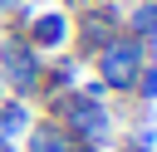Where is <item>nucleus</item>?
Returning <instances> with one entry per match:
<instances>
[{"mask_svg":"<svg viewBox=\"0 0 157 152\" xmlns=\"http://www.w3.org/2000/svg\"><path fill=\"white\" fill-rule=\"evenodd\" d=\"M132 93H137L142 103H157V64H152V59H147V69L137 74V88H132Z\"/></svg>","mask_w":157,"mask_h":152,"instance_id":"obj_8","label":"nucleus"},{"mask_svg":"<svg viewBox=\"0 0 157 152\" xmlns=\"http://www.w3.org/2000/svg\"><path fill=\"white\" fill-rule=\"evenodd\" d=\"M29 123H34V108H29V98H0V142H20L25 132H29Z\"/></svg>","mask_w":157,"mask_h":152,"instance_id":"obj_6","label":"nucleus"},{"mask_svg":"<svg viewBox=\"0 0 157 152\" xmlns=\"http://www.w3.org/2000/svg\"><path fill=\"white\" fill-rule=\"evenodd\" d=\"M113 5H118V0H113ZM123 5H132V0H123Z\"/></svg>","mask_w":157,"mask_h":152,"instance_id":"obj_10","label":"nucleus"},{"mask_svg":"<svg viewBox=\"0 0 157 152\" xmlns=\"http://www.w3.org/2000/svg\"><path fill=\"white\" fill-rule=\"evenodd\" d=\"M123 34V15L113 0H93V5H78V20H69V39L78 44V59H93L103 44H113Z\"/></svg>","mask_w":157,"mask_h":152,"instance_id":"obj_3","label":"nucleus"},{"mask_svg":"<svg viewBox=\"0 0 157 152\" xmlns=\"http://www.w3.org/2000/svg\"><path fill=\"white\" fill-rule=\"evenodd\" d=\"M0 152H15V147H10V142H0Z\"/></svg>","mask_w":157,"mask_h":152,"instance_id":"obj_9","label":"nucleus"},{"mask_svg":"<svg viewBox=\"0 0 157 152\" xmlns=\"http://www.w3.org/2000/svg\"><path fill=\"white\" fill-rule=\"evenodd\" d=\"M20 142H25V152H83V142H74L54 118H34Z\"/></svg>","mask_w":157,"mask_h":152,"instance_id":"obj_5","label":"nucleus"},{"mask_svg":"<svg viewBox=\"0 0 157 152\" xmlns=\"http://www.w3.org/2000/svg\"><path fill=\"white\" fill-rule=\"evenodd\" d=\"M147 49H152V44H142V39H132V34H118L113 44H103V49L93 54L98 83H103L108 93H132V88H137V74L147 69Z\"/></svg>","mask_w":157,"mask_h":152,"instance_id":"obj_2","label":"nucleus"},{"mask_svg":"<svg viewBox=\"0 0 157 152\" xmlns=\"http://www.w3.org/2000/svg\"><path fill=\"white\" fill-rule=\"evenodd\" d=\"M39 78L44 54L20 29H0V98H39Z\"/></svg>","mask_w":157,"mask_h":152,"instance_id":"obj_1","label":"nucleus"},{"mask_svg":"<svg viewBox=\"0 0 157 152\" xmlns=\"http://www.w3.org/2000/svg\"><path fill=\"white\" fill-rule=\"evenodd\" d=\"M123 34L142 39V44H157V0H132V10L123 15Z\"/></svg>","mask_w":157,"mask_h":152,"instance_id":"obj_7","label":"nucleus"},{"mask_svg":"<svg viewBox=\"0 0 157 152\" xmlns=\"http://www.w3.org/2000/svg\"><path fill=\"white\" fill-rule=\"evenodd\" d=\"M20 34H25L39 54H59V49L69 44V15H64V10H39V15H29V20L20 25Z\"/></svg>","mask_w":157,"mask_h":152,"instance_id":"obj_4","label":"nucleus"}]
</instances>
